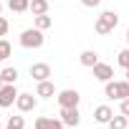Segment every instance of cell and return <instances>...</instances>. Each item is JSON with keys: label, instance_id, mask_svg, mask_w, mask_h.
<instances>
[{"label": "cell", "instance_id": "cell-23", "mask_svg": "<svg viewBox=\"0 0 129 129\" xmlns=\"http://www.w3.org/2000/svg\"><path fill=\"white\" fill-rule=\"evenodd\" d=\"M99 3H101V0H81V5H84V8H96Z\"/></svg>", "mask_w": 129, "mask_h": 129}, {"label": "cell", "instance_id": "cell-11", "mask_svg": "<svg viewBox=\"0 0 129 129\" xmlns=\"http://www.w3.org/2000/svg\"><path fill=\"white\" fill-rule=\"evenodd\" d=\"M111 116H114V111H111V106H106V104H101V106L94 109V119H96L99 124H109Z\"/></svg>", "mask_w": 129, "mask_h": 129}, {"label": "cell", "instance_id": "cell-7", "mask_svg": "<svg viewBox=\"0 0 129 129\" xmlns=\"http://www.w3.org/2000/svg\"><path fill=\"white\" fill-rule=\"evenodd\" d=\"M61 121L66 124V126H71V129H76V126L81 124V114H79V106H74V109H61Z\"/></svg>", "mask_w": 129, "mask_h": 129}, {"label": "cell", "instance_id": "cell-9", "mask_svg": "<svg viewBox=\"0 0 129 129\" xmlns=\"http://www.w3.org/2000/svg\"><path fill=\"white\" fill-rule=\"evenodd\" d=\"M30 76H33L36 81H48L51 66H48V63H33V66H30Z\"/></svg>", "mask_w": 129, "mask_h": 129}, {"label": "cell", "instance_id": "cell-14", "mask_svg": "<svg viewBox=\"0 0 129 129\" xmlns=\"http://www.w3.org/2000/svg\"><path fill=\"white\" fill-rule=\"evenodd\" d=\"M109 129H129V116L119 114V116H111V121L106 124Z\"/></svg>", "mask_w": 129, "mask_h": 129}, {"label": "cell", "instance_id": "cell-20", "mask_svg": "<svg viewBox=\"0 0 129 129\" xmlns=\"http://www.w3.org/2000/svg\"><path fill=\"white\" fill-rule=\"evenodd\" d=\"M116 61H119V66L126 71L129 69V48H124V51H119V56H116Z\"/></svg>", "mask_w": 129, "mask_h": 129}, {"label": "cell", "instance_id": "cell-27", "mask_svg": "<svg viewBox=\"0 0 129 129\" xmlns=\"http://www.w3.org/2000/svg\"><path fill=\"white\" fill-rule=\"evenodd\" d=\"M126 81H129V69H126Z\"/></svg>", "mask_w": 129, "mask_h": 129}, {"label": "cell", "instance_id": "cell-1", "mask_svg": "<svg viewBox=\"0 0 129 129\" xmlns=\"http://www.w3.org/2000/svg\"><path fill=\"white\" fill-rule=\"evenodd\" d=\"M116 23H119V15H116L114 10H104V13L96 18V23H94V30H96L99 36H109V33L116 28Z\"/></svg>", "mask_w": 129, "mask_h": 129}, {"label": "cell", "instance_id": "cell-18", "mask_svg": "<svg viewBox=\"0 0 129 129\" xmlns=\"http://www.w3.org/2000/svg\"><path fill=\"white\" fill-rule=\"evenodd\" d=\"M0 74H3V81H5V84H15V81H18V69H13V66L3 69Z\"/></svg>", "mask_w": 129, "mask_h": 129}, {"label": "cell", "instance_id": "cell-15", "mask_svg": "<svg viewBox=\"0 0 129 129\" xmlns=\"http://www.w3.org/2000/svg\"><path fill=\"white\" fill-rule=\"evenodd\" d=\"M8 8L13 13H25L30 10V0H8Z\"/></svg>", "mask_w": 129, "mask_h": 129}, {"label": "cell", "instance_id": "cell-13", "mask_svg": "<svg viewBox=\"0 0 129 129\" xmlns=\"http://www.w3.org/2000/svg\"><path fill=\"white\" fill-rule=\"evenodd\" d=\"M36 96L51 99V96H56V86H53L51 81H38V86H36Z\"/></svg>", "mask_w": 129, "mask_h": 129}, {"label": "cell", "instance_id": "cell-3", "mask_svg": "<svg viewBox=\"0 0 129 129\" xmlns=\"http://www.w3.org/2000/svg\"><path fill=\"white\" fill-rule=\"evenodd\" d=\"M104 94H106V99L121 101V99L129 96V81H126V79H124V81H106V84H104Z\"/></svg>", "mask_w": 129, "mask_h": 129}, {"label": "cell", "instance_id": "cell-2", "mask_svg": "<svg viewBox=\"0 0 129 129\" xmlns=\"http://www.w3.org/2000/svg\"><path fill=\"white\" fill-rule=\"evenodd\" d=\"M18 41H20L23 48H41V46L46 43V36H43V30H38V28L33 25V28H25Z\"/></svg>", "mask_w": 129, "mask_h": 129}, {"label": "cell", "instance_id": "cell-25", "mask_svg": "<svg viewBox=\"0 0 129 129\" xmlns=\"http://www.w3.org/2000/svg\"><path fill=\"white\" fill-rule=\"evenodd\" d=\"M126 43H129V28H126Z\"/></svg>", "mask_w": 129, "mask_h": 129}, {"label": "cell", "instance_id": "cell-17", "mask_svg": "<svg viewBox=\"0 0 129 129\" xmlns=\"http://www.w3.org/2000/svg\"><path fill=\"white\" fill-rule=\"evenodd\" d=\"M53 25V18L48 15V13H43V15H36V28L38 30H48Z\"/></svg>", "mask_w": 129, "mask_h": 129}, {"label": "cell", "instance_id": "cell-4", "mask_svg": "<svg viewBox=\"0 0 129 129\" xmlns=\"http://www.w3.org/2000/svg\"><path fill=\"white\" fill-rule=\"evenodd\" d=\"M58 106L61 109H74V106H79V101H81V94L76 91V89H63V91H58Z\"/></svg>", "mask_w": 129, "mask_h": 129}, {"label": "cell", "instance_id": "cell-10", "mask_svg": "<svg viewBox=\"0 0 129 129\" xmlns=\"http://www.w3.org/2000/svg\"><path fill=\"white\" fill-rule=\"evenodd\" d=\"M66 124L61 121V116L58 119H48V116H38L36 119V129H63Z\"/></svg>", "mask_w": 129, "mask_h": 129}, {"label": "cell", "instance_id": "cell-26", "mask_svg": "<svg viewBox=\"0 0 129 129\" xmlns=\"http://www.w3.org/2000/svg\"><path fill=\"white\" fill-rule=\"evenodd\" d=\"M0 15H3V3H0Z\"/></svg>", "mask_w": 129, "mask_h": 129}, {"label": "cell", "instance_id": "cell-24", "mask_svg": "<svg viewBox=\"0 0 129 129\" xmlns=\"http://www.w3.org/2000/svg\"><path fill=\"white\" fill-rule=\"evenodd\" d=\"M3 84H5V81H3V74H0V89H3Z\"/></svg>", "mask_w": 129, "mask_h": 129}, {"label": "cell", "instance_id": "cell-21", "mask_svg": "<svg viewBox=\"0 0 129 129\" xmlns=\"http://www.w3.org/2000/svg\"><path fill=\"white\" fill-rule=\"evenodd\" d=\"M119 111H121V114H124V116H129V96H126V99H121V101H119Z\"/></svg>", "mask_w": 129, "mask_h": 129}, {"label": "cell", "instance_id": "cell-16", "mask_svg": "<svg viewBox=\"0 0 129 129\" xmlns=\"http://www.w3.org/2000/svg\"><path fill=\"white\" fill-rule=\"evenodd\" d=\"M30 13H33V15L48 13V0H30Z\"/></svg>", "mask_w": 129, "mask_h": 129}, {"label": "cell", "instance_id": "cell-6", "mask_svg": "<svg viewBox=\"0 0 129 129\" xmlns=\"http://www.w3.org/2000/svg\"><path fill=\"white\" fill-rule=\"evenodd\" d=\"M36 104H38V99H36L33 94H18V99H15V106H18V111H20V114L33 111V109H36Z\"/></svg>", "mask_w": 129, "mask_h": 129}, {"label": "cell", "instance_id": "cell-8", "mask_svg": "<svg viewBox=\"0 0 129 129\" xmlns=\"http://www.w3.org/2000/svg\"><path fill=\"white\" fill-rule=\"evenodd\" d=\"M91 71H94V79H99V81H104V84L114 79V69L109 66V63H101V61H99Z\"/></svg>", "mask_w": 129, "mask_h": 129}, {"label": "cell", "instance_id": "cell-12", "mask_svg": "<svg viewBox=\"0 0 129 129\" xmlns=\"http://www.w3.org/2000/svg\"><path fill=\"white\" fill-rule=\"evenodd\" d=\"M79 61H81V66H86V69H94L96 63H99V53H96V51H91V48H86V51H81Z\"/></svg>", "mask_w": 129, "mask_h": 129}, {"label": "cell", "instance_id": "cell-28", "mask_svg": "<svg viewBox=\"0 0 129 129\" xmlns=\"http://www.w3.org/2000/svg\"><path fill=\"white\" fill-rule=\"evenodd\" d=\"M0 129H5V126H3V124H0Z\"/></svg>", "mask_w": 129, "mask_h": 129}, {"label": "cell", "instance_id": "cell-29", "mask_svg": "<svg viewBox=\"0 0 129 129\" xmlns=\"http://www.w3.org/2000/svg\"><path fill=\"white\" fill-rule=\"evenodd\" d=\"M63 129H71V126H63Z\"/></svg>", "mask_w": 129, "mask_h": 129}, {"label": "cell", "instance_id": "cell-5", "mask_svg": "<svg viewBox=\"0 0 129 129\" xmlns=\"http://www.w3.org/2000/svg\"><path fill=\"white\" fill-rule=\"evenodd\" d=\"M18 89L15 84H3V89H0V109H5V106H13L15 99H18Z\"/></svg>", "mask_w": 129, "mask_h": 129}, {"label": "cell", "instance_id": "cell-22", "mask_svg": "<svg viewBox=\"0 0 129 129\" xmlns=\"http://www.w3.org/2000/svg\"><path fill=\"white\" fill-rule=\"evenodd\" d=\"M8 28H10V23H8L3 15H0V38H3V36H8Z\"/></svg>", "mask_w": 129, "mask_h": 129}, {"label": "cell", "instance_id": "cell-19", "mask_svg": "<svg viewBox=\"0 0 129 129\" xmlns=\"http://www.w3.org/2000/svg\"><path fill=\"white\" fill-rule=\"evenodd\" d=\"M10 53H13V46H10L5 38H0V63H3V61H5Z\"/></svg>", "mask_w": 129, "mask_h": 129}]
</instances>
